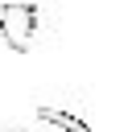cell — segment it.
<instances>
[{"label":"cell","instance_id":"obj_1","mask_svg":"<svg viewBox=\"0 0 132 132\" xmlns=\"http://www.w3.org/2000/svg\"><path fill=\"white\" fill-rule=\"evenodd\" d=\"M0 37L8 41V50H16V54H25L29 45H33V37H37V8L33 4H4L0 8Z\"/></svg>","mask_w":132,"mask_h":132},{"label":"cell","instance_id":"obj_3","mask_svg":"<svg viewBox=\"0 0 132 132\" xmlns=\"http://www.w3.org/2000/svg\"><path fill=\"white\" fill-rule=\"evenodd\" d=\"M0 132H21V128H0Z\"/></svg>","mask_w":132,"mask_h":132},{"label":"cell","instance_id":"obj_2","mask_svg":"<svg viewBox=\"0 0 132 132\" xmlns=\"http://www.w3.org/2000/svg\"><path fill=\"white\" fill-rule=\"evenodd\" d=\"M37 120H45V124H54V128H62V132H91L87 120L66 116V111H54V107H37Z\"/></svg>","mask_w":132,"mask_h":132}]
</instances>
